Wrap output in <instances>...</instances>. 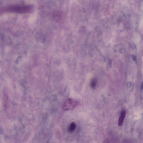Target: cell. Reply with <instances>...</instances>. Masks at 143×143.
I'll return each instance as SVG.
<instances>
[{"mask_svg": "<svg viewBox=\"0 0 143 143\" xmlns=\"http://www.w3.org/2000/svg\"><path fill=\"white\" fill-rule=\"evenodd\" d=\"M30 6L26 5H15L9 6L3 9V11L19 13L28 12L31 10Z\"/></svg>", "mask_w": 143, "mask_h": 143, "instance_id": "1", "label": "cell"}, {"mask_svg": "<svg viewBox=\"0 0 143 143\" xmlns=\"http://www.w3.org/2000/svg\"><path fill=\"white\" fill-rule=\"evenodd\" d=\"M77 101L72 99H69L63 104L62 108L64 110H72L75 108L77 105Z\"/></svg>", "mask_w": 143, "mask_h": 143, "instance_id": "2", "label": "cell"}, {"mask_svg": "<svg viewBox=\"0 0 143 143\" xmlns=\"http://www.w3.org/2000/svg\"><path fill=\"white\" fill-rule=\"evenodd\" d=\"M126 114V112L124 111H123L121 114L120 116L118 124L119 126H122V124Z\"/></svg>", "mask_w": 143, "mask_h": 143, "instance_id": "3", "label": "cell"}, {"mask_svg": "<svg viewBox=\"0 0 143 143\" xmlns=\"http://www.w3.org/2000/svg\"><path fill=\"white\" fill-rule=\"evenodd\" d=\"M76 124L74 122H72L68 127L69 132H73L76 128Z\"/></svg>", "mask_w": 143, "mask_h": 143, "instance_id": "4", "label": "cell"}, {"mask_svg": "<svg viewBox=\"0 0 143 143\" xmlns=\"http://www.w3.org/2000/svg\"><path fill=\"white\" fill-rule=\"evenodd\" d=\"M97 80L96 79H94L91 81V86L93 89H95L96 86Z\"/></svg>", "mask_w": 143, "mask_h": 143, "instance_id": "5", "label": "cell"}]
</instances>
